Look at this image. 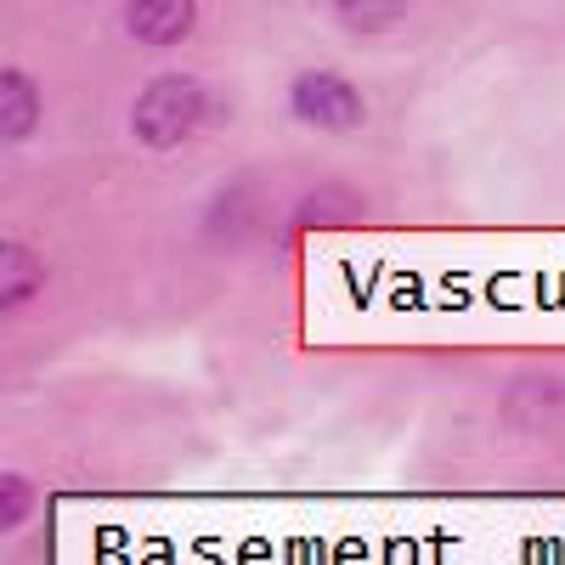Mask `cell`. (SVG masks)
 I'll list each match as a JSON object with an SVG mask.
<instances>
[{
    "mask_svg": "<svg viewBox=\"0 0 565 565\" xmlns=\"http://www.w3.org/2000/svg\"><path fill=\"white\" fill-rule=\"evenodd\" d=\"M193 29H199V0H125V34L136 45L170 52V45L193 40Z\"/></svg>",
    "mask_w": 565,
    "mask_h": 565,
    "instance_id": "cell-3",
    "label": "cell"
},
{
    "mask_svg": "<svg viewBox=\"0 0 565 565\" xmlns=\"http://www.w3.org/2000/svg\"><path fill=\"white\" fill-rule=\"evenodd\" d=\"M210 119V90L199 74H159L136 90V103H130V136H136V148H148V153H175L181 141H193Z\"/></svg>",
    "mask_w": 565,
    "mask_h": 565,
    "instance_id": "cell-1",
    "label": "cell"
},
{
    "mask_svg": "<svg viewBox=\"0 0 565 565\" xmlns=\"http://www.w3.org/2000/svg\"><path fill=\"white\" fill-rule=\"evenodd\" d=\"M40 85L29 79V68H0V141L7 148H23V141L40 130Z\"/></svg>",
    "mask_w": 565,
    "mask_h": 565,
    "instance_id": "cell-4",
    "label": "cell"
},
{
    "mask_svg": "<svg viewBox=\"0 0 565 565\" xmlns=\"http://www.w3.org/2000/svg\"><path fill=\"white\" fill-rule=\"evenodd\" d=\"M328 204H356V193H345V186H322V193H306L295 204V226L311 232V226H345L356 221V210H328Z\"/></svg>",
    "mask_w": 565,
    "mask_h": 565,
    "instance_id": "cell-7",
    "label": "cell"
},
{
    "mask_svg": "<svg viewBox=\"0 0 565 565\" xmlns=\"http://www.w3.org/2000/svg\"><path fill=\"white\" fill-rule=\"evenodd\" d=\"M407 7L413 0H334V18L351 34H385L407 18Z\"/></svg>",
    "mask_w": 565,
    "mask_h": 565,
    "instance_id": "cell-6",
    "label": "cell"
},
{
    "mask_svg": "<svg viewBox=\"0 0 565 565\" xmlns=\"http://www.w3.org/2000/svg\"><path fill=\"white\" fill-rule=\"evenodd\" d=\"M40 289H45V260L29 244L0 249V311H23Z\"/></svg>",
    "mask_w": 565,
    "mask_h": 565,
    "instance_id": "cell-5",
    "label": "cell"
},
{
    "mask_svg": "<svg viewBox=\"0 0 565 565\" xmlns=\"http://www.w3.org/2000/svg\"><path fill=\"white\" fill-rule=\"evenodd\" d=\"M289 114L306 130L351 136V130L367 125V97H362V85L340 68H300L289 79Z\"/></svg>",
    "mask_w": 565,
    "mask_h": 565,
    "instance_id": "cell-2",
    "label": "cell"
},
{
    "mask_svg": "<svg viewBox=\"0 0 565 565\" xmlns=\"http://www.w3.org/2000/svg\"><path fill=\"white\" fill-rule=\"evenodd\" d=\"M29 509H34V487H29V476L7 469V476H0V532H23Z\"/></svg>",
    "mask_w": 565,
    "mask_h": 565,
    "instance_id": "cell-8",
    "label": "cell"
}]
</instances>
